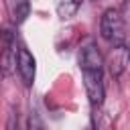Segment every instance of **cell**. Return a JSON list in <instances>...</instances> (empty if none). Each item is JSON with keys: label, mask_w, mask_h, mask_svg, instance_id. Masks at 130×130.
<instances>
[{"label": "cell", "mask_w": 130, "mask_h": 130, "mask_svg": "<svg viewBox=\"0 0 130 130\" xmlns=\"http://www.w3.org/2000/svg\"><path fill=\"white\" fill-rule=\"evenodd\" d=\"M79 69L83 75V85H85V93L87 100L91 104V108H100L104 104V59L102 53L98 49V45L93 41H87L81 45L79 55Z\"/></svg>", "instance_id": "cell-1"}, {"label": "cell", "mask_w": 130, "mask_h": 130, "mask_svg": "<svg viewBox=\"0 0 130 130\" xmlns=\"http://www.w3.org/2000/svg\"><path fill=\"white\" fill-rule=\"evenodd\" d=\"M100 32L112 47H122L126 41V24L122 14L116 8H108L102 14L100 20Z\"/></svg>", "instance_id": "cell-2"}, {"label": "cell", "mask_w": 130, "mask_h": 130, "mask_svg": "<svg viewBox=\"0 0 130 130\" xmlns=\"http://www.w3.org/2000/svg\"><path fill=\"white\" fill-rule=\"evenodd\" d=\"M16 39L10 28L0 30V73L8 77L16 67Z\"/></svg>", "instance_id": "cell-3"}, {"label": "cell", "mask_w": 130, "mask_h": 130, "mask_svg": "<svg viewBox=\"0 0 130 130\" xmlns=\"http://www.w3.org/2000/svg\"><path fill=\"white\" fill-rule=\"evenodd\" d=\"M16 71L22 79V83L26 87L32 85L35 81V71H37V61L32 57V53L26 49V47H20L18 53H16Z\"/></svg>", "instance_id": "cell-4"}, {"label": "cell", "mask_w": 130, "mask_h": 130, "mask_svg": "<svg viewBox=\"0 0 130 130\" xmlns=\"http://www.w3.org/2000/svg\"><path fill=\"white\" fill-rule=\"evenodd\" d=\"M83 0H55V10H57V16L61 20H67L71 16H75V12L81 8Z\"/></svg>", "instance_id": "cell-5"}, {"label": "cell", "mask_w": 130, "mask_h": 130, "mask_svg": "<svg viewBox=\"0 0 130 130\" xmlns=\"http://www.w3.org/2000/svg\"><path fill=\"white\" fill-rule=\"evenodd\" d=\"M28 10H30L28 0H10V16H12V20L16 24H20V22L26 20Z\"/></svg>", "instance_id": "cell-6"}, {"label": "cell", "mask_w": 130, "mask_h": 130, "mask_svg": "<svg viewBox=\"0 0 130 130\" xmlns=\"http://www.w3.org/2000/svg\"><path fill=\"white\" fill-rule=\"evenodd\" d=\"M128 61H130V47H128Z\"/></svg>", "instance_id": "cell-7"}]
</instances>
